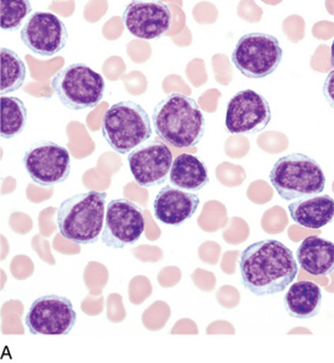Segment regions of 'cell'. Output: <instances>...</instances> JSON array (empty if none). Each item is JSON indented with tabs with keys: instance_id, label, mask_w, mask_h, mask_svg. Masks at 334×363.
<instances>
[{
	"instance_id": "6da1fadb",
	"label": "cell",
	"mask_w": 334,
	"mask_h": 363,
	"mask_svg": "<svg viewBox=\"0 0 334 363\" xmlns=\"http://www.w3.org/2000/svg\"><path fill=\"white\" fill-rule=\"evenodd\" d=\"M238 268L242 284L255 296L282 293L299 272L293 251L275 239L254 242L242 251Z\"/></svg>"
},
{
	"instance_id": "4fadbf2b",
	"label": "cell",
	"mask_w": 334,
	"mask_h": 363,
	"mask_svg": "<svg viewBox=\"0 0 334 363\" xmlns=\"http://www.w3.org/2000/svg\"><path fill=\"white\" fill-rule=\"evenodd\" d=\"M21 40L35 55L49 57L66 47L69 32L55 13L37 11L22 27Z\"/></svg>"
},
{
	"instance_id": "8fae6325",
	"label": "cell",
	"mask_w": 334,
	"mask_h": 363,
	"mask_svg": "<svg viewBox=\"0 0 334 363\" xmlns=\"http://www.w3.org/2000/svg\"><path fill=\"white\" fill-rule=\"evenodd\" d=\"M270 121V104L255 91H238L229 101L225 125L231 134L259 133L265 130Z\"/></svg>"
},
{
	"instance_id": "5b68a950",
	"label": "cell",
	"mask_w": 334,
	"mask_h": 363,
	"mask_svg": "<svg viewBox=\"0 0 334 363\" xmlns=\"http://www.w3.org/2000/svg\"><path fill=\"white\" fill-rule=\"evenodd\" d=\"M101 133L115 152L125 155L151 138L152 123L142 105L120 101L105 113Z\"/></svg>"
},
{
	"instance_id": "5bb4252c",
	"label": "cell",
	"mask_w": 334,
	"mask_h": 363,
	"mask_svg": "<svg viewBox=\"0 0 334 363\" xmlns=\"http://www.w3.org/2000/svg\"><path fill=\"white\" fill-rule=\"evenodd\" d=\"M122 18L130 35L154 40L167 33L173 18L171 9L159 1H132Z\"/></svg>"
},
{
	"instance_id": "ac0fdd59",
	"label": "cell",
	"mask_w": 334,
	"mask_h": 363,
	"mask_svg": "<svg viewBox=\"0 0 334 363\" xmlns=\"http://www.w3.org/2000/svg\"><path fill=\"white\" fill-rule=\"evenodd\" d=\"M288 315L296 320H309L320 313L322 293L313 281H300L293 283L283 298Z\"/></svg>"
},
{
	"instance_id": "d6986e66",
	"label": "cell",
	"mask_w": 334,
	"mask_h": 363,
	"mask_svg": "<svg viewBox=\"0 0 334 363\" xmlns=\"http://www.w3.org/2000/svg\"><path fill=\"white\" fill-rule=\"evenodd\" d=\"M169 182L181 191H200L209 183L208 169L197 156L181 154L173 160Z\"/></svg>"
},
{
	"instance_id": "52a82bcc",
	"label": "cell",
	"mask_w": 334,
	"mask_h": 363,
	"mask_svg": "<svg viewBox=\"0 0 334 363\" xmlns=\"http://www.w3.org/2000/svg\"><path fill=\"white\" fill-rule=\"evenodd\" d=\"M282 57L279 39L275 35L255 32L238 39L231 60L236 69L246 77L260 79L274 74Z\"/></svg>"
},
{
	"instance_id": "277c9868",
	"label": "cell",
	"mask_w": 334,
	"mask_h": 363,
	"mask_svg": "<svg viewBox=\"0 0 334 363\" xmlns=\"http://www.w3.org/2000/svg\"><path fill=\"white\" fill-rule=\"evenodd\" d=\"M269 178L275 191L286 201L322 194L326 188L321 166L303 152H293L279 159Z\"/></svg>"
},
{
	"instance_id": "44dd1931",
	"label": "cell",
	"mask_w": 334,
	"mask_h": 363,
	"mask_svg": "<svg viewBox=\"0 0 334 363\" xmlns=\"http://www.w3.org/2000/svg\"><path fill=\"white\" fill-rule=\"evenodd\" d=\"M1 138H15L25 130L27 123V108L16 96H1Z\"/></svg>"
},
{
	"instance_id": "3957f363",
	"label": "cell",
	"mask_w": 334,
	"mask_h": 363,
	"mask_svg": "<svg viewBox=\"0 0 334 363\" xmlns=\"http://www.w3.org/2000/svg\"><path fill=\"white\" fill-rule=\"evenodd\" d=\"M108 193L86 191L61 203L57 210V227L64 238L79 245L100 240L106 216Z\"/></svg>"
},
{
	"instance_id": "8992f818",
	"label": "cell",
	"mask_w": 334,
	"mask_h": 363,
	"mask_svg": "<svg viewBox=\"0 0 334 363\" xmlns=\"http://www.w3.org/2000/svg\"><path fill=\"white\" fill-rule=\"evenodd\" d=\"M52 86L64 108L73 111L94 108L105 94V79L86 64H72L54 76Z\"/></svg>"
},
{
	"instance_id": "7c38bea8",
	"label": "cell",
	"mask_w": 334,
	"mask_h": 363,
	"mask_svg": "<svg viewBox=\"0 0 334 363\" xmlns=\"http://www.w3.org/2000/svg\"><path fill=\"white\" fill-rule=\"evenodd\" d=\"M129 169L139 186L145 188L166 183L173 164V154L159 139L147 140L128 155Z\"/></svg>"
},
{
	"instance_id": "ba28073f",
	"label": "cell",
	"mask_w": 334,
	"mask_h": 363,
	"mask_svg": "<svg viewBox=\"0 0 334 363\" xmlns=\"http://www.w3.org/2000/svg\"><path fill=\"white\" fill-rule=\"evenodd\" d=\"M77 322L71 300L59 295L35 298L25 317V325L33 335H67Z\"/></svg>"
},
{
	"instance_id": "e0dca14e",
	"label": "cell",
	"mask_w": 334,
	"mask_h": 363,
	"mask_svg": "<svg viewBox=\"0 0 334 363\" xmlns=\"http://www.w3.org/2000/svg\"><path fill=\"white\" fill-rule=\"evenodd\" d=\"M296 264L313 276H328L334 269V245L327 239L313 235L296 250Z\"/></svg>"
},
{
	"instance_id": "30bf717a",
	"label": "cell",
	"mask_w": 334,
	"mask_h": 363,
	"mask_svg": "<svg viewBox=\"0 0 334 363\" xmlns=\"http://www.w3.org/2000/svg\"><path fill=\"white\" fill-rule=\"evenodd\" d=\"M145 230L142 208L128 199H115L108 203L101 242L112 249L134 245Z\"/></svg>"
},
{
	"instance_id": "2e32d148",
	"label": "cell",
	"mask_w": 334,
	"mask_h": 363,
	"mask_svg": "<svg viewBox=\"0 0 334 363\" xmlns=\"http://www.w3.org/2000/svg\"><path fill=\"white\" fill-rule=\"evenodd\" d=\"M288 211L296 225L320 230L333 220V198L328 194H318L296 200L289 203Z\"/></svg>"
},
{
	"instance_id": "7a4b0ae2",
	"label": "cell",
	"mask_w": 334,
	"mask_h": 363,
	"mask_svg": "<svg viewBox=\"0 0 334 363\" xmlns=\"http://www.w3.org/2000/svg\"><path fill=\"white\" fill-rule=\"evenodd\" d=\"M154 132L173 147H196L206 132V118L196 100L171 94L156 105L152 113Z\"/></svg>"
},
{
	"instance_id": "9c48e42d",
	"label": "cell",
	"mask_w": 334,
	"mask_h": 363,
	"mask_svg": "<svg viewBox=\"0 0 334 363\" xmlns=\"http://www.w3.org/2000/svg\"><path fill=\"white\" fill-rule=\"evenodd\" d=\"M22 162L30 179L38 186H52L62 183L71 172L69 150L50 140L32 145L25 152Z\"/></svg>"
},
{
	"instance_id": "7402d4cb",
	"label": "cell",
	"mask_w": 334,
	"mask_h": 363,
	"mask_svg": "<svg viewBox=\"0 0 334 363\" xmlns=\"http://www.w3.org/2000/svg\"><path fill=\"white\" fill-rule=\"evenodd\" d=\"M32 13V4L28 0H1L0 16L1 30L13 32L21 27L22 22Z\"/></svg>"
},
{
	"instance_id": "9a60e30c",
	"label": "cell",
	"mask_w": 334,
	"mask_h": 363,
	"mask_svg": "<svg viewBox=\"0 0 334 363\" xmlns=\"http://www.w3.org/2000/svg\"><path fill=\"white\" fill-rule=\"evenodd\" d=\"M200 196L173 186H163L154 203V217L173 227L184 225L197 211Z\"/></svg>"
},
{
	"instance_id": "ffe728a7",
	"label": "cell",
	"mask_w": 334,
	"mask_h": 363,
	"mask_svg": "<svg viewBox=\"0 0 334 363\" xmlns=\"http://www.w3.org/2000/svg\"><path fill=\"white\" fill-rule=\"evenodd\" d=\"M0 93L9 94L21 88L26 79L27 69L25 62L11 49L0 50Z\"/></svg>"
}]
</instances>
